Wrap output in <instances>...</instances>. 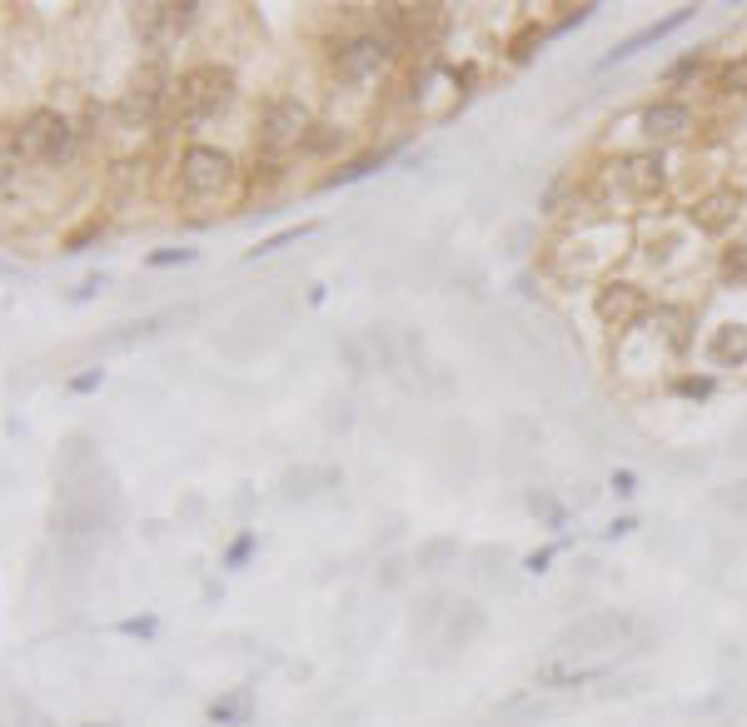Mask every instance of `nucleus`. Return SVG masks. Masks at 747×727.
<instances>
[{
	"label": "nucleus",
	"instance_id": "9",
	"mask_svg": "<svg viewBox=\"0 0 747 727\" xmlns=\"http://www.w3.org/2000/svg\"><path fill=\"white\" fill-rule=\"evenodd\" d=\"M598 314H603L608 324H627V319L643 314V294H637L633 284H603V294H598Z\"/></svg>",
	"mask_w": 747,
	"mask_h": 727
},
{
	"label": "nucleus",
	"instance_id": "17",
	"mask_svg": "<svg viewBox=\"0 0 747 727\" xmlns=\"http://www.w3.org/2000/svg\"><path fill=\"white\" fill-rule=\"evenodd\" d=\"M543 40H548V30L538 25V20H533V25H523V30H518L513 40H508V60H513V65H523V60L533 55V50L543 45Z\"/></svg>",
	"mask_w": 747,
	"mask_h": 727
},
{
	"label": "nucleus",
	"instance_id": "10",
	"mask_svg": "<svg viewBox=\"0 0 747 727\" xmlns=\"http://www.w3.org/2000/svg\"><path fill=\"white\" fill-rule=\"evenodd\" d=\"M115 115L125 120V125H149V120L159 115V90L149 85H135V90H125V95H120V105H115Z\"/></svg>",
	"mask_w": 747,
	"mask_h": 727
},
{
	"label": "nucleus",
	"instance_id": "18",
	"mask_svg": "<svg viewBox=\"0 0 747 727\" xmlns=\"http://www.w3.org/2000/svg\"><path fill=\"white\" fill-rule=\"evenodd\" d=\"M309 229H314V225H294V229H279V235H269L264 245H255V249H249L245 259H269V255H274V249H284V245H294V239H304Z\"/></svg>",
	"mask_w": 747,
	"mask_h": 727
},
{
	"label": "nucleus",
	"instance_id": "16",
	"mask_svg": "<svg viewBox=\"0 0 747 727\" xmlns=\"http://www.w3.org/2000/svg\"><path fill=\"white\" fill-rule=\"evenodd\" d=\"M388 155H394V149H374V155H359V159H349V165H339L334 175H329V185H354L359 175H369V169H378Z\"/></svg>",
	"mask_w": 747,
	"mask_h": 727
},
{
	"label": "nucleus",
	"instance_id": "13",
	"mask_svg": "<svg viewBox=\"0 0 747 727\" xmlns=\"http://www.w3.org/2000/svg\"><path fill=\"white\" fill-rule=\"evenodd\" d=\"M623 175H627V185L637 189V195H653V189H663V159L647 149V155H633L623 165Z\"/></svg>",
	"mask_w": 747,
	"mask_h": 727
},
{
	"label": "nucleus",
	"instance_id": "29",
	"mask_svg": "<svg viewBox=\"0 0 747 727\" xmlns=\"http://www.w3.org/2000/svg\"><path fill=\"white\" fill-rule=\"evenodd\" d=\"M693 70H703V60H697V55H683V65H673V80L693 75Z\"/></svg>",
	"mask_w": 747,
	"mask_h": 727
},
{
	"label": "nucleus",
	"instance_id": "12",
	"mask_svg": "<svg viewBox=\"0 0 747 727\" xmlns=\"http://www.w3.org/2000/svg\"><path fill=\"white\" fill-rule=\"evenodd\" d=\"M737 215H743V199H737V189H717V195H707L703 205H697V225H703V229H723V225H733Z\"/></svg>",
	"mask_w": 747,
	"mask_h": 727
},
{
	"label": "nucleus",
	"instance_id": "33",
	"mask_svg": "<svg viewBox=\"0 0 747 727\" xmlns=\"http://www.w3.org/2000/svg\"><path fill=\"white\" fill-rule=\"evenodd\" d=\"M85 727H110V723H85Z\"/></svg>",
	"mask_w": 747,
	"mask_h": 727
},
{
	"label": "nucleus",
	"instance_id": "32",
	"mask_svg": "<svg viewBox=\"0 0 747 727\" xmlns=\"http://www.w3.org/2000/svg\"><path fill=\"white\" fill-rule=\"evenodd\" d=\"M623 533H633V518H618V523H608V538H623Z\"/></svg>",
	"mask_w": 747,
	"mask_h": 727
},
{
	"label": "nucleus",
	"instance_id": "30",
	"mask_svg": "<svg viewBox=\"0 0 747 727\" xmlns=\"http://www.w3.org/2000/svg\"><path fill=\"white\" fill-rule=\"evenodd\" d=\"M95 289H100V274H90V279H80V284H75V294H70V299H90Z\"/></svg>",
	"mask_w": 747,
	"mask_h": 727
},
{
	"label": "nucleus",
	"instance_id": "6",
	"mask_svg": "<svg viewBox=\"0 0 747 727\" xmlns=\"http://www.w3.org/2000/svg\"><path fill=\"white\" fill-rule=\"evenodd\" d=\"M195 15H199V6H189V0L185 6H145V10H135V25L145 40H175L195 25Z\"/></svg>",
	"mask_w": 747,
	"mask_h": 727
},
{
	"label": "nucleus",
	"instance_id": "21",
	"mask_svg": "<svg viewBox=\"0 0 747 727\" xmlns=\"http://www.w3.org/2000/svg\"><path fill=\"white\" fill-rule=\"evenodd\" d=\"M120 633H125V637H155L159 633V617L155 613H139V617H120Z\"/></svg>",
	"mask_w": 747,
	"mask_h": 727
},
{
	"label": "nucleus",
	"instance_id": "3",
	"mask_svg": "<svg viewBox=\"0 0 747 727\" xmlns=\"http://www.w3.org/2000/svg\"><path fill=\"white\" fill-rule=\"evenodd\" d=\"M20 145L35 159H45V165H60V159L75 155V129H70V120L60 110H30L25 125H20Z\"/></svg>",
	"mask_w": 747,
	"mask_h": 727
},
{
	"label": "nucleus",
	"instance_id": "5",
	"mask_svg": "<svg viewBox=\"0 0 747 727\" xmlns=\"http://www.w3.org/2000/svg\"><path fill=\"white\" fill-rule=\"evenodd\" d=\"M304 129H309V110H304V100H294V95H274L264 105V115H259V139H264V149L289 145V139H299Z\"/></svg>",
	"mask_w": 747,
	"mask_h": 727
},
{
	"label": "nucleus",
	"instance_id": "11",
	"mask_svg": "<svg viewBox=\"0 0 747 727\" xmlns=\"http://www.w3.org/2000/svg\"><path fill=\"white\" fill-rule=\"evenodd\" d=\"M249 717H255V693L249 687H235V693L209 703V723H219V727H245Z\"/></svg>",
	"mask_w": 747,
	"mask_h": 727
},
{
	"label": "nucleus",
	"instance_id": "2",
	"mask_svg": "<svg viewBox=\"0 0 747 727\" xmlns=\"http://www.w3.org/2000/svg\"><path fill=\"white\" fill-rule=\"evenodd\" d=\"M394 25H398V20H384V35L364 30V35H344V40H339V45L329 50V65H334V75L344 80V85L374 75V70L388 60V50H394Z\"/></svg>",
	"mask_w": 747,
	"mask_h": 727
},
{
	"label": "nucleus",
	"instance_id": "8",
	"mask_svg": "<svg viewBox=\"0 0 747 727\" xmlns=\"http://www.w3.org/2000/svg\"><path fill=\"white\" fill-rule=\"evenodd\" d=\"M693 15H697L693 6L673 10V15H667V20H657V25H647V30H637V35H627L623 45H613V50H608V55H603V65H618V60H627V55H633V50H647V45H653V40L673 35V30H677V25H687V20H693Z\"/></svg>",
	"mask_w": 747,
	"mask_h": 727
},
{
	"label": "nucleus",
	"instance_id": "20",
	"mask_svg": "<svg viewBox=\"0 0 747 727\" xmlns=\"http://www.w3.org/2000/svg\"><path fill=\"white\" fill-rule=\"evenodd\" d=\"M189 259H195V249H185V245H169V249H149V259L145 264L149 269H175V264H189Z\"/></svg>",
	"mask_w": 747,
	"mask_h": 727
},
{
	"label": "nucleus",
	"instance_id": "4",
	"mask_svg": "<svg viewBox=\"0 0 747 727\" xmlns=\"http://www.w3.org/2000/svg\"><path fill=\"white\" fill-rule=\"evenodd\" d=\"M179 175H185V185L195 195H209V189H225L235 179V159L215 145H189L185 159H179Z\"/></svg>",
	"mask_w": 747,
	"mask_h": 727
},
{
	"label": "nucleus",
	"instance_id": "23",
	"mask_svg": "<svg viewBox=\"0 0 747 727\" xmlns=\"http://www.w3.org/2000/svg\"><path fill=\"white\" fill-rule=\"evenodd\" d=\"M727 279H747V245H737V249H727Z\"/></svg>",
	"mask_w": 747,
	"mask_h": 727
},
{
	"label": "nucleus",
	"instance_id": "26",
	"mask_svg": "<svg viewBox=\"0 0 747 727\" xmlns=\"http://www.w3.org/2000/svg\"><path fill=\"white\" fill-rule=\"evenodd\" d=\"M677 394H687V398H707V394H713V378H687V384H677Z\"/></svg>",
	"mask_w": 747,
	"mask_h": 727
},
{
	"label": "nucleus",
	"instance_id": "24",
	"mask_svg": "<svg viewBox=\"0 0 747 727\" xmlns=\"http://www.w3.org/2000/svg\"><path fill=\"white\" fill-rule=\"evenodd\" d=\"M100 384H105V374H100V368H85V374L70 378V388H75V394H95Z\"/></svg>",
	"mask_w": 747,
	"mask_h": 727
},
{
	"label": "nucleus",
	"instance_id": "15",
	"mask_svg": "<svg viewBox=\"0 0 747 727\" xmlns=\"http://www.w3.org/2000/svg\"><path fill=\"white\" fill-rule=\"evenodd\" d=\"M707 354H713L717 364H743L747 359V329H723V334L707 344Z\"/></svg>",
	"mask_w": 747,
	"mask_h": 727
},
{
	"label": "nucleus",
	"instance_id": "1",
	"mask_svg": "<svg viewBox=\"0 0 747 727\" xmlns=\"http://www.w3.org/2000/svg\"><path fill=\"white\" fill-rule=\"evenodd\" d=\"M229 95H235V80H229V70L219 65H199L189 70L185 80L175 85V105H179V120H215L219 110L229 105Z\"/></svg>",
	"mask_w": 747,
	"mask_h": 727
},
{
	"label": "nucleus",
	"instance_id": "22",
	"mask_svg": "<svg viewBox=\"0 0 747 727\" xmlns=\"http://www.w3.org/2000/svg\"><path fill=\"white\" fill-rule=\"evenodd\" d=\"M717 85H723V90H747V55L743 60H727L723 75H717Z\"/></svg>",
	"mask_w": 747,
	"mask_h": 727
},
{
	"label": "nucleus",
	"instance_id": "28",
	"mask_svg": "<svg viewBox=\"0 0 747 727\" xmlns=\"http://www.w3.org/2000/svg\"><path fill=\"white\" fill-rule=\"evenodd\" d=\"M95 235H100V219H95V225H85V229H80V235H70V249L90 245V239H95Z\"/></svg>",
	"mask_w": 747,
	"mask_h": 727
},
{
	"label": "nucleus",
	"instance_id": "25",
	"mask_svg": "<svg viewBox=\"0 0 747 727\" xmlns=\"http://www.w3.org/2000/svg\"><path fill=\"white\" fill-rule=\"evenodd\" d=\"M15 727H55V723H50V717H40L35 707H25V703H20V713H15Z\"/></svg>",
	"mask_w": 747,
	"mask_h": 727
},
{
	"label": "nucleus",
	"instance_id": "31",
	"mask_svg": "<svg viewBox=\"0 0 747 727\" xmlns=\"http://www.w3.org/2000/svg\"><path fill=\"white\" fill-rule=\"evenodd\" d=\"M613 494H633V474H613Z\"/></svg>",
	"mask_w": 747,
	"mask_h": 727
},
{
	"label": "nucleus",
	"instance_id": "14",
	"mask_svg": "<svg viewBox=\"0 0 747 727\" xmlns=\"http://www.w3.org/2000/svg\"><path fill=\"white\" fill-rule=\"evenodd\" d=\"M339 145H344V129L339 125H309L304 135H299V149H304V155H334Z\"/></svg>",
	"mask_w": 747,
	"mask_h": 727
},
{
	"label": "nucleus",
	"instance_id": "19",
	"mask_svg": "<svg viewBox=\"0 0 747 727\" xmlns=\"http://www.w3.org/2000/svg\"><path fill=\"white\" fill-rule=\"evenodd\" d=\"M255 548H259V538H255V533H239L235 543L225 548V568H229V573H239V568H245L249 558H255Z\"/></svg>",
	"mask_w": 747,
	"mask_h": 727
},
{
	"label": "nucleus",
	"instance_id": "27",
	"mask_svg": "<svg viewBox=\"0 0 747 727\" xmlns=\"http://www.w3.org/2000/svg\"><path fill=\"white\" fill-rule=\"evenodd\" d=\"M548 563H553V548H538V553H528V558H523V568H528V573H543Z\"/></svg>",
	"mask_w": 747,
	"mask_h": 727
},
{
	"label": "nucleus",
	"instance_id": "7",
	"mask_svg": "<svg viewBox=\"0 0 747 727\" xmlns=\"http://www.w3.org/2000/svg\"><path fill=\"white\" fill-rule=\"evenodd\" d=\"M687 125H693V115H687L683 100H657V105L643 110V135L647 139H677Z\"/></svg>",
	"mask_w": 747,
	"mask_h": 727
}]
</instances>
